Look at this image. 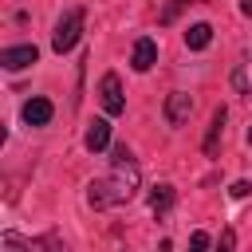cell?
Segmentation results:
<instances>
[{"mask_svg": "<svg viewBox=\"0 0 252 252\" xmlns=\"http://www.w3.org/2000/svg\"><path fill=\"white\" fill-rule=\"evenodd\" d=\"M181 4H189V0H173V4H169V8L161 12V24H169V20H173V16L181 12Z\"/></svg>", "mask_w": 252, "mask_h": 252, "instance_id": "e0dca14e", "label": "cell"}, {"mask_svg": "<svg viewBox=\"0 0 252 252\" xmlns=\"http://www.w3.org/2000/svg\"><path fill=\"white\" fill-rule=\"evenodd\" d=\"M209 39H213V28H209V24H193V28L185 32V47H193V51L209 47Z\"/></svg>", "mask_w": 252, "mask_h": 252, "instance_id": "30bf717a", "label": "cell"}, {"mask_svg": "<svg viewBox=\"0 0 252 252\" xmlns=\"http://www.w3.org/2000/svg\"><path fill=\"white\" fill-rule=\"evenodd\" d=\"M232 248H236V232H232V228H224V232H220V244H217V252H232Z\"/></svg>", "mask_w": 252, "mask_h": 252, "instance_id": "9a60e30c", "label": "cell"}, {"mask_svg": "<svg viewBox=\"0 0 252 252\" xmlns=\"http://www.w3.org/2000/svg\"><path fill=\"white\" fill-rule=\"evenodd\" d=\"M248 146H252V126H248Z\"/></svg>", "mask_w": 252, "mask_h": 252, "instance_id": "ffe728a7", "label": "cell"}, {"mask_svg": "<svg viewBox=\"0 0 252 252\" xmlns=\"http://www.w3.org/2000/svg\"><path fill=\"white\" fill-rule=\"evenodd\" d=\"M134 189H138V165H134V158H130V150H126V146H114V173H106V177L91 181L87 201H91L94 209H110V205L130 201V197H134Z\"/></svg>", "mask_w": 252, "mask_h": 252, "instance_id": "6da1fadb", "label": "cell"}, {"mask_svg": "<svg viewBox=\"0 0 252 252\" xmlns=\"http://www.w3.org/2000/svg\"><path fill=\"white\" fill-rule=\"evenodd\" d=\"M240 12H248V16H252V0H240Z\"/></svg>", "mask_w": 252, "mask_h": 252, "instance_id": "d6986e66", "label": "cell"}, {"mask_svg": "<svg viewBox=\"0 0 252 252\" xmlns=\"http://www.w3.org/2000/svg\"><path fill=\"white\" fill-rule=\"evenodd\" d=\"M43 252H67V244L59 236H43Z\"/></svg>", "mask_w": 252, "mask_h": 252, "instance_id": "2e32d148", "label": "cell"}, {"mask_svg": "<svg viewBox=\"0 0 252 252\" xmlns=\"http://www.w3.org/2000/svg\"><path fill=\"white\" fill-rule=\"evenodd\" d=\"M83 20H87V16H83V8H71V12H67L59 24H55L51 47H55L59 55H63V51H71V47L79 43V35H83Z\"/></svg>", "mask_w": 252, "mask_h": 252, "instance_id": "7a4b0ae2", "label": "cell"}, {"mask_svg": "<svg viewBox=\"0 0 252 252\" xmlns=\"http://www.w3.org/2000/svg\"><path fill=\"white\" fill-rule=\"evenodd\" d=\"M189 114H193V98H189L185 91H173V94H165V122H169V126H181V122H189Z\"/></svg>", "mask_w": 252, "mask_h": 252, "instance_id": "5b68a950", "label": "cell"}, {"mask_svg": "<svg viewBox=\"0 0 252 252\" xmlns=\"http://www.w3.org/2000/svg\"><path fill=\"white\" fill-rule=\"evenodd\" d=\"M228 193H232V197H244V193H248V181H236V185H232Z\"/></svg>", "mask_w": 252, "mask_h": 252, "instance_id": "ac0fdd59", "label": "cell"}, {"mask_svg": "<svg viewBox=\"0 0 252 252\" xmlns=\"http://www.w3.org/2000/svg\"><path fill=\"white\" fill-rule=\"evenodd\" d=\"M35 59H39L35 43H20V47H4V51H0V63H4L8 71H24V67H32Z\"/></svg>", "mask_w": 252, "mask_h": 252, "instance_id": "277c9868", "label": "cell"}, {"mask_svg": "<svg viewBox=\"0 0 252 252\" xmlns=\"http://www.w3.org/2000/svg\"><path fill=\"white\" fill-rule=\"evenodd\" d=\"M169 205H173V185H158V189L150 193V209L161 217V213H169Z\"/></svg>", "mask_w": 252, "mask_h": 252, "instance_id": "8fae6325", "label": "cell"}, {"mask_svg": "<svg viewBox=\"0 0 252 252\" xmlns=\"http://www.w3.org/2000/svg\"><path fill=\"white\" fill-rule=\"evenodd\" d=\"M51 114H55V106H51L47 98H28V102H24V122H28V126H47Z\"/></svg>", "mask_w": 252, "mask_h": 252, "instance_id": "8992f818", "label": "cell"}, {"mask_svg": "<svg viewBox=\"0 0 252 252\" xmlns=\"http://www.w3.org/2000/svg\"><path fill=\"white\" fill-rule=\"evenodd\" d=\"M220 126H224V106H217V110H213V126H209V138H205V154H217Z\"/></svg>", "mask_w": 252, "mask_h": 252, "instance_id": "7c38bea8", "label": "cell"}, {"mask_svg": "<svg viewBox=\"0 0 252 252\" xmlns=\"http://www.w3.org/2000/svg\"><path fill=\"white\" fill-rule=\"evenodd\" d=\"M4 252H28V244H24L16 232H4Z\"/></svg>", "mask_w": 252, "mask_h": 252, "instance_id": "4fadbf2b", "label": "cell"}, {"mask_svg": "<svg viewBox=\"0 0 252 252\" xmlns=\"http://www.w3.org/2000/svg\"><path fill=\"white\" fill-rule=\"evenodd\" d=\"M232 91L252 94V55H248V59H240V63L232 67Z\"/></svg>", "mask_w": 252, "mask_h": 252, "instance_id": "9c48e42d", "label": "cell"}, {"mask_svg": "<svg viewBox=\"0 0 252 252\" xmlns=\"http://www.w3.org/2000/svg\"><path fill=\"white\" fill-rule=\"evenodd\" d=\"M87 150L91 154H98V150H106V142H110V122H102V118H94L91 126H87Z\"/></svg>", "mask_w": 252, "mask_h": 252, "instance_id": "ba28073f", "label": "cell"}, {"mask_svg": "<svg viewBox=\"0 0 252 252\" xmlns=\"http://www.w3.org/2000/svg\"><path fill=\"white\" fill-rule=\"evenodd\" d=\"M98 98H102V110H106V114H122V110H126L118 75H102V83H98Z\"/></svg>", "mask_w": 252, "mask_h": 252, "instance_id": "3957f363", "label": "cell"}, {"mask_svg": "<svg viewBox=\"0 0 252 252\" xmlns=\"http://www.w3.org/2000/svg\"><path fill=\"white\" fill-rule=\"evenodd\" d=\"M154 59H158V43H154V39H138V43H134V55H130V67H134V71H150Z\"/></svg>", "mask_w": 252, "mask_h": 252, "instance_id": "52a82bcc", "label": "cell"}, {"mask_svg": "<svg viewBox=\"0 0 252 252\" xmlns=\"http://www.w3.org/2000/svg\"><path fill=\"white\" fill-rule=\"evenodd\" d=\"M189 252H209V232H193L189 236Z\"/></svg>", "mask_w": 252, "mask_h": 252, "instance_id": "5bb4252c", "label": "cell"}]
</instances>
